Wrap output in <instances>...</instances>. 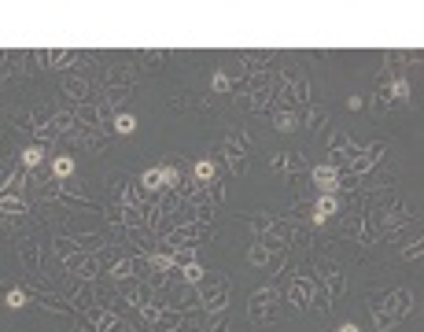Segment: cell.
Returning a JSON list of instances; mask_svg holds the SVG:
<instances>
[{"label":"cell","mask_w":424,"mask_h":332,"mask_svg":"<svg viewBox=\"0 0 424 332\" xmlns=\"http://www.w3.org/2000/svg\"><path fill=\"white\" fill-rule=\"evenodd\" d=\"M192 177H196L199 185H211V181H218V163H214L211 156L196 159V166H192Z\"/></svg>","instance_id":"d6986e66"},{"label":"cell","mask_w":424,"mask_h":332,"mask_svg":"<svg viewBox=\"0 0 424 332\" xmlns=\"http://www.w3.org/2000/svg\"><path fill=\"white\" fill-rule=\"evenodd\" d=\"M255 244L266 251H292V218H273L262 236H255Z\"/></svg>","instance_id":"277c9868"},{"label":"cell","mask_w":424,"mask_h":332,"mask_svg":"<svg viewBox=\"0 0 424 332\" xmlns=\"http://www.w3.org/2000/svg\"><path fill=\"white\" fill-rule=\"evenodd\" d=\"M203 196H207V203H211V207H222V199H225V181L218 177V181L203 185Z\"/></svg>","instance_id":"d4e9b609"},{"label":"cell","mask_w":424,"mask_h":332,"mask_svg":"<svg viewBox=\"0 0 424 332\" xmlns=\"http://www.w3.org/2000/svg\"><path fill=\"white\" fill-rule=\"evenodd\" d=\"M211 93H233V74H229V70H214Z\"/></svg>","instance_id":"83f0119b"},{"label":"cell","mask_w":424,"mask_h":332,"mask_svg":"<svg viewBox=\"0 0 424 332\" xmlns=\"http://www.w3.org/2000/svg\"><path fill=\"white\" fill-rule=\"evenodd\" d=\"M336 332H362V329H358V325H354V322H347V325H340V329H336Z\"/></svg>","instance_id":"ab89813d"},{"label":"cell","mask_w":424,"mask_h":332,"mask_svg":"<svg viewBox=\"0 0 424 332\" xmlns=\"http://www.w3.org/2000/svg\"><path fill=\"white\" fill-rule=\"evenodd\" d=\"M82 322L93 325L96 332H130V325L107 306H89V310H82Z\"/></svg>","instance_id":"8992f818"},{"label":"cell","mask_w":424,"mask_h":332,"mask_svg":"<svg viewBox=\"0 0 424 332\" xmlns=\"http://www.w3.org/2000/svg\"><path fill=\"white\" fill-rule=\"evenodd\" d=\"M340 211H343V193L317 196L314 207H310V225H314V229H325L332 218H340Z\"/></svg>","instance_id":"9c48e42d"},{"label":"cell","mask_w":424,"mask_h":332,"mask_svg":"<svg viewBox=\"0 0 424 332\" xmlns=\"http://www.w3.org/2000/svg\"><path fill=\"white\" fill-rule=\"evenodd\" d=\"M369 310H372V325H377V332H395L398 325H402V317L414 310V292H409V288H395L384 299L369 303Z\"/></svg>","instance_id":"6da1fadb"},{"label":"cell","mask_w":424,"mask_h":332,"mask_svg":"<svg viewBox=\"0 0 424 332\" xmlns=\"http://www.w3.org/2000/svg\"><path fill=\"white\" fill-rule=\"evenodd\" d=\"M4 303L11 306V310H22V306L30 303V296H26V288H8L4 292Z\"/></svg>","instance_id":"f1b7e54d"},{"label":"cell","mask_w":424,"mask_h":332,"mask_svg":"<svg viewBox=\"0 0 424 332\" xmlns=\"http://www.w3.org/2000/svg\"><path fill=\"white\" fill-rule=\"evenodd\" d=\"M177 277H181V285L199 288V285H203V277H207V270H203L199 262H188V266H181V270H177Z\"/></svg>","instance_id":"7402d4cb"},{"label":"cell","mask_w":424,"mask_h":332,"mask_svg":"<svg viewBox=\"0 0 424 332\" xmlns=\"http://www.w3.org/2000/svg\"><path fill=\"white\" fill-rule=\"evenodd\" d=\"M288 78H292V104H310V78L295 70H288Z\"/></svg>","instance_id":"ac0fdd59"},{"label":"cell","mask_w":424,"mask_h":332,"mask_svg":"<svg viewBox=\"0 0 424 332\" xmlns=\"http://www.w3.org/2000/svg\"><path fill=\"white\" fill-rule=\"evenodd\" d=\"M229 277L225 273H207L203 277V285H199V306H203V314L214 317V314H222L225 310V303H229Z\"/></svg>","instance_id":"3957f363"},{"label":"cell","mask_w":424,"mask_h":332,"mask_svg":"<svg viewBox=\"0 0 424 332\" xmlns=\"http://www.w3.org/2000/svg\"><path fill=\"white\" fill-rule=\"evenodd\" d=\"M222 156H225V166H229V170H233L236 177H243V174L251 170V156H248V151H240L229 137L222 140Z\"/></svg>","instance_id":"4fadbf2b"},{"label":"cell","mask_w":424,"mask_h":332,"mask_svg":"<svg viewBox=\"0 0 424 332\" xmlns=\"http://www.w3.org/2000/svg\"><path fill=\"white\" fill-rule=\"evenodd\" d=\"M269 170H273V174H285V151H273V156H269Z\"/></svg>","instance_id":"8d00e7d4"},{"label":"cell","mask_w":424,"mask_h":332,"mask_svg":"<svg viewBox=\"0 0 424 332\" xmlns=\"http://www.w3.org/2000/svg\"><path fill=\"white\" fill-rule=\"evenodd\" d=\"M63 96H67L74 107L89 104V100H93V82L82 78V74H63Z\"/></svg>","instance_id":"7c38bea8"},{"label":"cell","mask_w":424,"mask_h":332,"mask_svg":"<svg viewBox=\"0 0 424 332\" xmlns=\"http://www.w3.org/2000/svg\"><path fill=\"white\" fill-rule=\"evenodd\" d=\"M140 59H144V63H166V59H170V52H140Z\"/></svg>","instance_id":"74e56055"},{"label":"cell","mask_w":424,"mask_h":332,"mask_svg":"<svg viewBox=\"0 0 424 332\" xmlns=\"http://www.w3.org/2000/svg\"><path fill=\"white\" fill-rule=\"evenodd\" d=\"M70 240H74V248L85 251V255H96V251H104V248H107L100 233H70Z\"/></svg>","instance_id":"e0dca14e"},{"label":"cell","mask_w":424,"mask_h":332,"mask_svg":"<svg viewBox=\"0 0 424 332\" xmlns=\"http://www.w3.org/2000/svg\"><path fill=\"white\" fill-rule=\"evenodd\" d=\"M170 259H174L177 270H181V266H188V262H196V244H188V248H174V251H170Z\"/></svg>","instance_id":"f546056e"},{"label":"cell","mask_w":424,"mask_h":332,"mask_svg":"<svg viewBox=\"0 0 424 332\" xmlns=\"http://www.w3.org/2000/svg\"><path fill=\"white\" fill-rule=\"evenodd\" d=\"M74 251H78V248H74V240H70V236H56V259H59V262H63V259H70Z\"/></svg>","instance_id":"d6a6232c"},{"label":"cell","mask_w":424,"mask_h":332,"mask_svg":"<svg viewBox=\"0 0 424 332\" xmlns=\"http://www.w3.org/2000/svg\"><path fill=\"white\" fill-rule=\"evenodd\" d=\"M362 104H365L362 96H347V107H351V111H362Z\"/></svg>","instance_id":"f35d334b"},{"label":"cell","mask_w":424,"mask_h":332,"mask_svg":"<svg viewBox=\"0 0 424 332\" xmlns=\"http://www.w3.org/2000/svg\"><path fill=\"white\" fill-rule=\"evenodd\" d=\"M19 262L26 266L30 273H41V248H37L30 236H22V240H19Z\"/></svg>","instance_id":"9a60e30c"},{"label":"cell","mask_w":424,"mask_h":332,"mask_svg":"<svg viewBox=\"0 0 424 332\" xmlns=\"http://www.w3.org/2000/svg\"><path fill=\"white\" fill-rule=\"evenodd\" d=\"M358 144V140H351V137H347L343 130H332V140H328V151H343V156H347V151H351Z\"/></svg>","instance_id":"4316f807"},{"label":"cell","mask_w":424,"mask_h":332,"mask_svg":"<svg viewBox=\"0 0 424 332\" xmlns=\"http://www.w3.org/2000/svg\"><path fill=\"white\" fill-rule=\"evenodd\" d=\"M306 170V159L299 151H285V174H303Z\"/></svg>","instance_id":"4dcf8cb0"},{"label":"cell","mask_w":424,"mask_h":332,"mask_svg":"<svg viewBox=\"0 0 424 332\" xmlns=\"http://www.w3.org/2000/svg\"><path fill=\"white\" fill-rule=\"evenodd\" d=\"M63 299H67L74 310H89V306H96V292H93V285H89V280H82V277H67V285H63V292H59Z\"/></svg>","instance_id":"5b68a950"},{"label":"cell","mask_w":424,"mask_h":332,"mask_svg":"<svg viewBox=\"0 0 424 332\" xmlns=\"http://www.w3.org/2000/svg\"><path fill=\"white\" fill-rule=\"evenodd\" d=\"M45 163V144H30V148H22L19 151V166H22V170H37V166H41Z\"/></svg>","instance_id":"ffe728a7"},{"label":"cell","mask_w":424,"mask_h":332,"mask_svg":"<svg viewBox=\"0 0 424 332\" xmlns=\"http://www.w3.org/2000/svg\"><path fill=\"white\" fill-rule=\"evenodd\" d=\"M0 214H11V218H19V214H30V203L22 199L19 193H0Z\"/></svg>","instance_id":"2e32d148"},{"label":"cell","mask_w":424,"mask_h":332,"mask_svg":"<svg viewBox=\"0 0 424 332\" xmlns=\"http://www.w3.org/2000/svg\"><path fill=\"white\" fill-rule=\"evenodd\" d=\"M314 288H317V280H314V277H288V288L280 292V296H285L288 306H295V310H310Z\"/></svg>","instance_id":"30bf717a"},{"label":"cell","mask_w":424,"mask_h":332,"mask_svg":"<svg viewBox=\"0 0 424 332\" xmlns=\"http://www.w3.org/2000/svg\"><path fill=\"white\" fill-rule=\"evenodd\" d=\"M310 185H314V193H317V196L340 193V170H336V166H328V163L310 166Z\"/></svg>","instance_id":"8fae6325"},{"label":"cell","mask_w":424,"mask_h":332,"mask_svg":"<svg viewBox=\"0 0 424 332\" xmlns=\"http://www.w3.org/2000/svg\"><path fill=\"white\" fill-rule=\"evenodd\" d=\"M332 122V114L325 111V107H310V114H306V130H321V126H328Z\"/></svg>","instance_id":"484cf974"},{"label":"cell","mask_w":424,"mask_h":332,"mask_svg":"<svg viewBox=\"0 0 424 332\" xmlns=\"http://www.w3.org/2000/svg\"><path fill=\"white\" fill-rule=\"evenodd\" d=\"M421 255H424V240L414 236V244H406V248H402V259H406V262H417Z\"/></svg>","instance_id":"836d02e7"},{"label":"cell","mask_w":424,"mask_h":332,"mask_svg":"<svg viewBox=\"0 0 424 332\" xmlns=\"http://www.w3.org/2000/svg\"><path fill=\"white\" fill-rule=\"evenodd\" d=\"M207 332H233V329H229V317H225V310L211 317V325H207Z\"/></svg>","instance_id":"d590c367"},{"label":"cell","mask_w":424,"mask_h":332,"mask_svg":"<svg viewBox=\"0 0 424 332\" xmlns=\"http://www.w3.org/2000/svg\"><path fill=\"white\" fill-rule=\"evenodd\" d=\"M243 222H248V225L255 229V236H262L266 229H269V222H273V214H248Z\"/></svg>","instance_id":"1f68e13d"},{"label":"cell","mask_w":424,"mask_h":332,"mask_svg":"<svg viewBox=\"0 0 424 332\" xmlns=\"http://www.w3.org/2000/svg\"><path fill=\"white\" fill-rule=\"evenodd\" d=\"M137 130V114H130V111H119L114 114V126H111V133H119V137H130Z\"/></svg>","instance_id":"cb8c5ba5"},{"label":"cell","mask_w":424,"mask_h":332,"mask_svg":"<svg viewBox=\"0 0 424 332\" xmlns=\"http://www.w3.org/2000/svg\"><path fill=\"white\" fill-rule=\"evenodd\" d=\"M30 59H37V63H45V67H56V70L67 74L74 63L85 59V52H78V48H41V52H33Z\"/></svg>","instance_id":"52a82bcc"},{"label":"cell","mask_w":424,"mask_h":332,"mask_svg":"<svg viewBox=\"0 0 424 332\" xmlns=\"http://www.w3.org/2000/svg\"><path fill=\"white\" fill-rule=\"evenodd\" d=\"M74 170H78V166H74V156H56L52 159V181H70Z\"/></svg>","instance_id":"44dd1931"},{"label":"cell","mask_w":424,"mask_h":332,"mask_svg":"<svg viewBox=\"0 0 424 332\" xmlns=\"http://www.w3.org/2000/svg\"><path fill=\"white\" fill-rule=\"evenodd\" d=\"M266 259H269V251H266L262 244H251V251H248V262H251V266H266Z\"/></svg>","instance_id":"e575fe53"},{"label":"cell","mask_w":424,"mask_h":332,"mask_svg":"<svg viewBox=\"0 0 424 332\" xmlns=\"http://www.w3.org/2000/svg\"><path fill=\"white\" fill-rule=\"evenodd\" d=\"M100 273H104V270H100V251H96V255H85V262L78 266V273H74V277H82V280H89V285H93Z\"/></svg>","instance_id":"603a6c76"},{"label":"cell","mask_w":424,"mask_h":332,"mask_svg":"<svg viewBox=\"0 0 424 332\" xmlns=\"http://www.w3.org/2000/svg\"><path fill=\"white\" fill-rule=\"evenodd\" d=\"M280 288L277 285H266V288H259L251 296V303H248V322L251 325H273L277 317H280Z\"/></svg>","instance_id":"7a4b0ae2"},{"label":"cell","mask_w":424,"mask_h":332,"mask_svg":"<svg viewBox=\"0 0 424 332\" xmlns=\"http://www.w3.org/2000/svg\"><path fill=\"white\" fill-rule=\"evenodd\" d=\"M314 280H317L321 288H325V296H328L332 303H336V299L343 296V292H347V273L340 270L336 262H321V266H317V277H314Z\"/></svg>","instance_id":"ba28073f"},{"label":"cell","mask_w":424,"mask_h":332,"mask_svg":"<svg viewBox=\"0 0 424 332\" xmlns=\"http://www.w3.org/2000/svg\"><path fill=\"white\" fill-rule=\"evenodd\" d=\"M269 119H273V130H277V133H295V130H303V119L295 114V107H277Z\"/></svg>","instance_id":"5bb4252c"}]
</instances>
